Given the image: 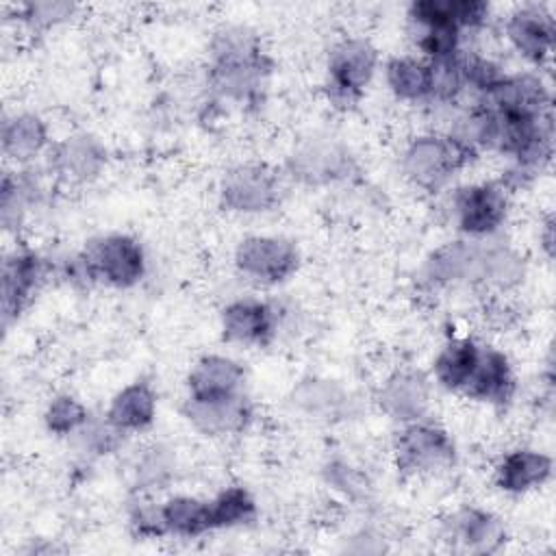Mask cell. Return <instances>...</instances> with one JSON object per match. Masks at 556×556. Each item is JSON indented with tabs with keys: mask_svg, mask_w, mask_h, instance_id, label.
<instances>
[{
	"mask_svg": "<svg viewBox=\"0 0 556 556\" xmlns=\"http://www.w3.org/2000/svg\"><path fill=\"white\" fill-rule=\"evenodd\" d=\"M237 271L258 285H280L289 280L300 267L298 245L278 235H248L232 254Z\"/></svg>",
	"mask_w": 556,
	"mask_h": 556,
	"instance_id": "ba28073f",
	"label": "cell"
},
{
	"mask_svg": "<svg viewBox=\"0 0 556 556\" xmlns=\"http://www.w3.org/2000/svg\"><path fill=\"white\" fill-rule=\"evenodd\" d=\"M104 165V146L87 132L70 135L50 148V169L67 182L93 180L102 174Z\"/></svg>",
	"mask_w": 556,
	"mask_h": 556,
	"instance_id": "d6986e66",
	"label": "cell"
},
{
	"mask_svg": "<svg viewBox=\"0 0 556 556\" xmlns=\"http://www.w3.org/2000/svg\"><path fill=\"white\" fill-rule=\"evenodd\" d=\"M87 421H89L87 406L72 393L54 395L43 410V424L48 432L56 437L76 434Z\"/></svg>",
	"mask_w": 556,
	"mask_h": 556,
	"instance_id": "1f68e13d",
	"label": "cell"
},
{
	"mask_svg": "<svg viewBox=\"0 0 556 556\" xmlns=\"http://www.w3.org/2000/svg\"><path fill=\"white\" fill-rule=\"evenodd\" d=\"M324 471H326L328 484H330L334 491L343 493L345 497H352V500L363 497V495L367 493V489H369L367 478H365L356 467H352V465L345 463V460L334 458V460H330V463L326 465Z\"/></svg>",
	"mask_w": 556,
	"mask_h": 556,
	"instance_id": "d590c367",
	"label": "cell"
},
{
	"mask_svg": "<svg viewBox=\"0 0 556 556\" xmlns=\"http://www.w3.org/2000/svg\"><path fill=\"white\" fill-rule=\"evenodd\" d=\"M541 241H543V248H545V254L552 256L554 254V217L549 215L543 224V232H541Z\"/></svg>",
	"mask_w": 556,
	"mask_h": 556,
	"instance_id": "74e56055",
	"label": "cell"
},
{
	"mask_svg": "<svg viewBox=\"0 0 556 556\" xmlns=\"http://www.w3.org/2000/svg\"><path fill=\"white\" fill-rule=\"evenodd\" d=\"M508 195L510 191L500 180L458 187L450 202L456 230L469 239H486L495 235L508 217Z\"/></svg>",
	"mask_w": 556,
	"mask_h": 556,
	"instance_id": "52a82bcc",
	"label": "cell"
},
{
	"mask_svg": "<svg viewBox=\"0 0 556 556\" xmlns=\"http://www.w3.org/2000/svg\"><path fill=\"white\" fill-rule=\"evenodd\" d=\"M208 513L213 530H228L254 521L256 502L248 489L226 486L215 497L208 500Z\"/></svg>",
	"mask_w": 556,
	"mask_h": 556,
	"instance_id": "f1b7e54d",
	"label": "cell"
},
{
	"mask_svg": "<svg viewBox=\"0 0 556 556\" xmlns=\"http://www.w3.org/2000/svg\"><path fill=\"white\" fill-rule=\"evenodd\" d=\"M50 143L46 122L30 111L7 115L2 122V152L17 161L28 163L39 156Z\"/></svg>",
	"mask_w": 556,
	"mask_h": 556,
	"instance_id": "484cf974",
	"label": "cell"
},
{
	"mask_svg": "<svg viewBox=\"0 0 556 556\" xmlns=\"http://www.w3.org/2000/svg\"><path fill=\"white\" fill-rule=\"evenodd\" d=\"M384 83L389 91L402 102L430 100V67L421 56H391L384 63Z\"/></svg>",
	"mask_w": 556,
	"mask_h": 556,
	"instance_id": "4316f807",
	"label": "cell"
},
{
	"mask_svg": "<svg viewBox=\"0 0 556 556\" xmlns=\"http://www.w3.org/2000/svg\"><path fill=\"white\" fill-rule=\"evenodd\" d=\"M161 513L167 534L180 539H195L213 532L208 500H200L193 495H172L161 504Z\"/></svg>",
	"mask_w": 556,
	"mask_h": 556,
	"instance_id": "83f0119b",
	"label": "cell"
},
{
	"mask_svg": "<svg viewBox=\"0 0 556 556\" xmlns=\"http://www.w3.org/2000/svg\"><path fill=\"white\" fill-rule=\"evenodd\" d=\"M293 406L311 419L334 421L343 419L350 410V395L343 387L324 378L302 380L291 395Z\"/></svg>",
	"mask_w": 556,
	"mask_h": 556,
	"instance_id": "d4e9b609",
	"label": "cell"
},
{
	"mask_svg": "<svg viewBox=\"0 0 556 556\" xmlns=\"http://www.w3.org/2000/svg\"><path fill=\"white\" fill-rule=\"evenodd\" d=\"M378 70V50L363 37L337 41L326 59V96L337 109L356 106Z\"/></svg>",
	"mask_w": 556,
	"mask_h": 556,
	"instance_id": "5b68a950",
	"label": "cell"
},
{
	"mask_svg": "<svg viewBox=\"0 0 556 556\" xmlns=\"http://www.w3.org/2000/svg\"><path fill=\"white\" fill-rule=\"evenodd\" d=\"M159 410V395L146 380H135L122 387L109 402L106 419L124 434L148 430Z\"/></svg>",
	"mask_w": 556,
	"mask_h": 556,
	"instance_id": "603a6c76",
	"label": "cell"
},
{
	"mask_svg": "<svg viewBox=\"0 0 556 556\" xmlns=\"http://www.w3.org/2000/svg\"><path fill=\"white\" fill-rule=\"evenodd\" d=\"M376 402L397 424L426 419L430 408V380L417 369H397L384 378Z\"/></svg>",
	"mask_w": 556,
	"mask_h": 556,
	"instance_id": "2e32d148",
	"label": "cell"
},
{
	"mask_svg": "<svg viewBox=\"0 0 556 556\" xmlns=\"http://www.w3.org/2000/svg\"><path fill=\"white\" fill-rule=\"evenodd\" d=\"M554 33V17L543 4L517 7L504 22L508 46L534 67H543L549 61Z\"/></svg>",
	"mask_w": 556,
	"mask_h": 556,
	"instance_id": "4fadbf2b",
	"label": "cell"
},
{
	"mask_svg": "<svg viewBox=\"0 0 556 556\" xmlns=\"http://www.w3.org/2000/svg\"><path fill=\"white\" fill-rule=\"evenodd\" d=\"M76 4L70 2H28L20 7V20L33 30H48L74 17Z\"/></svg>",
	"mask_w": 556,
	"mask_h": 556,
	"instance_id": "836d02e7",
	"label": "cell"
},
{
	"mask_svg": "<svg viewBox=\"0 0 556 556\" xmlns=\"http://www.w3.org/2000/svg\"><path fill=\"white\" fill-rule=\"evenodd\" d=\"M526 276V263L519 252L502 243H486V269L484 285L489 289L508 291L517 287Z\"/></svg>",
	"mask_w": 556,
	"mask_h": 556,
	"instance_id": "f546056e",
	"label": "cell"
},
{
	"mask_svg": "<svg viewBox=\"0 0 556 556\" xmlns=\"http://www.w3.org/2000/svg\"><path fill=\"white\" fill-rule=\"evenodd\" d=\"M476 104L504 115L543 117L552 115V91L534 72L506 74L493 89L478 96Z\"/></svg>",
	"mask_w": 556,
	"mask_h": 556,
	"instance_id": "7c38bea8",
	"label": "cell"
},
{
	"mask_svg": "<svg viewBox=\"0 0 556 556\" xmlns=\"http://www.w3.org/2000/svg\"><path fill=\"white\" fill-rule=\"evenodd\" d=\"M460 52L454 54V56H447V59L428 61V67H430V102L454 104L465 93Z\"/></svg>",
	"mask_w": 556,
	"mask_h": 556,
	"instance_id": "d6a6232c",
	"label": "cell"
},
{
	"mask_svg": "<svg viewBox=\"0 0 556 556\" xmlns=\"http://www.w3.org/2000/svg\"><path fill=\"white\" fill-rule=\"evenodd\" d=\"M443 534L452 545L471 554L497 552L506 541L504 521L491 510L478 506H465L450 515Z\"/></svg>",
	"mask_w": 556,
	"mask_h": 556,
	"instance_id": "e0dca14e",
	"label": "cell"
},
{
	"mask_svg": "<svg viewBox=\"0 0 556 556\" xmlns=\"http://www.w3.org/2000/svg\"><path fill=\"white\" fill-rule=\"evenodd\" d=\"M486 241L458 239L443 243L424 263V280L430 287L484 285Z\"/></svg>",
	"mask_w": 556,
	"mask_h": 556,
	"instance_id": "30bf717a",
	"label": "cell"
},
{
	"mask_svg": "<svg viewBox=\"0 0 556 556\" xmlns=\"http://www.w3.org/2000/svg\"><path fill=\"white\" fill-rule=\"evenodd\" d=\"M482 343L471 337L450 339L432 361V378L439 387L452 393H465L476 365L480 361Z\"/></svg>",
	"mask_w": 556,
	"mask_h": 556,
	"instance_id": "cb8c5ba5",
	"label": "cell"
},
{
	"mask_svg": "<svg viewBox=\"0 0 556 556\" xmlns=\"http://www.w3.org/2000/svg\"><path fill=\"white\" fill-rule=\"evenodd\" d=\"M182 415L189 426L204 437H228L248 428L254 417V408L245 393L215 400L185 397Z\"/></svg>",
	"mask_w": 556,
	"mask_h": 556,
	"instance_id": "5bb4252c",
	"label": "cell"
},
{
	"mask_svg": "<svg viewBox=\"0 0 556 556\" xmlns=\"http://www.w3.org/2000/svg\"><path fill=\"white\" fill-rule=\"evenodd\" d=\"M70 274L87 282H104L115 289L135 287L146 274L143 245L124 232L102 235L72 261Z\"/></svg>",
	"mask_w": 556,
	"mask_h": 556,
	"instance_id": "3957f363",
	"label": "cell"
},
{
	"mask_svg": "<svg viewBox=\"0 0 556 556\" xmlns=\"http://www.w3.org/2000/svg\"><path fill=\"white\" fill-rule=\"evenodd\" d=\"M515 391L517 378L508 356L502 350L482 343L480 361L463 395L493 406H506L513 400Z\"/></svg>",
	"mask_w": 556,
	"mask_h": 556,
	"instance_id": "44dd1931",
	"label": "cell"
},
{
	"mask_svg": "<svg viewBox=\"0 0 556 556\" xmlns=\"http://www.w3.org/2000/svg\"><path fill=\"white\" fill-rule=\"evenodd\" d=\"M217 193L226 211L239 215H261L280 204L282 185L271 167L263 163H241L222 176Z\"/></svg>",
	"mask_w": 556,
	"mask_h": 556,
	"instance_id": "9c48e42d",
	"label": "cell"
},
{
	"mask_svg": "<svg viewBox=\"0 0 556 556\" xmlns=\"http://www.w3.org/2000/svg\"><path fill=\"white\" fill-rule=\"evenodd\" d=\"M222 337L248 348L269 345L280 328V308L274 302L243 295L228 302L219 313Z\"/></svg>",
	"mask_w": 556,
	"mask_h": 556,
	"instance_id": "8fae6325",
	"label": "cell"
},
{
	"mask_svg": "<svg viewBox=\"0 0 556 556\" xmlns=\"http://www.w3.org/2000/svg\"><path fill=\"white\" fill-rule=\"evenodd\" d=\"M46 278V261L28 250L15 248L2 263V319L9 326L22 315Z\"/></svg>",
	"mask_w": 556,
	"mask_h": 556,
	"instance_id": "9a60e30c",
	"label": "cell"
},
{
	"mask_svg": "<svg viewBox=\"0 0 556 556\" xmlns=\"http://www.w3.org/2000/svg\"><path fill=\"white\" fill-rule=\"evenodd\" d=\"M174 478V456L163 445L146 447L135 463V484L139 493H150L165 489Z\"/></svg>",
	"mask_w": 556,
	"mask_h": 556,
	"instance_id": "4dcf8cb0",
	"label": "cell"
},
{
	"mask_svg": "<svg viewBox=\"0 0 556 556\" xmlns=\"http://www.w3.org/2000/svg\"><path fill=\"white\" fill-rule=\"evenodd\" d=\"M352 165V156L330 141L306 143L289 159L291 176L306 185H326L348 178Z\"/></svg>",
	"mask_w": 556,
	"mask_h": 556,
	"instance_id": "7402d4cb",
	"label": "cell"
},
{
	"mask_svg": "<svg viewBox=\"0 0 556 556\" xmlns=\"http://www.w3.org/2000/svg\"><path fill=\"white\" fill-rule=\"evenodd\" d=\"M491 7L480 0H415L406 11V28L421 59H447L463 50V35L480 30Z\"/></svg>",
	"mask_w": 556,
	"mask_h": 556,
	"instance_id": "7a4b0ae2",
	"label": "cell"
},
{
	"mask_svg": "<svg viewBox=\"0 0 556 556\" xmlns=\"http://www.w3.org/2000/svg\"><path fill=\"white\" fill-rule=\"evenodd\" d=\"M80 445L91 452V454H111L119 447L124 432H119L106 417L102 421H87L78 432H76Z\"/></svg>",
	"mask_w": 556,
	"mask_h": 556,
	"instance_id": "e575fe53",
	"label": "cell"
},
{
	"mask_svg": "<svg viewBox=\"0 0 556 556\" xmlns=\"http://www.w3.org/2000/svg\"><path fill=\"white\" fill-rule=\"evenodd\" d=\"M128 519H130V528L141 539H156V536L167 534L163 513H161V504H154V502H148V500L139 497V500L132 502Z\"/></svg>",
	"mask_w": 556,
	"mask_h": 556,
	"instance_id": "8d00e7d4",
	"label": "cell"
},
{
	"mask_svg": "<svg viewBox=\"0 0 556 556\" xmlns=\"http://www.w3.org/2000/svg\"><path fill=\"white\" fill-rule=\"evenodd\" d=\"M187 397L215 400L243 393L245 369L239 361L226 354L200 356L187 374Z\"/></svg>",
	"mask_w": 556,
	"mask_h": 556,
	"instance_id": "ac0fdd59",
	"label": "cell"
},
{
	"mask_svg": "<svg viewBox=\"0 0 556 556\" xmlns=\"http://www.w3.org/2000/svg\"><path fill=\"white\" fill-rule=\"evenodd\" d=\"M271 61L248 26H224L208 43L206 85L215 98L252 109L263 102Z\"/></svg>",
	"mask_w": 556,
	"mask_h": 556,
	"instance_id": "6da1fadb",
	"label": "cell"
},
{
	"mask_svg": "<svg viewBox=\"0 0 556 556\" xmlns=\"http://www.w3.org/2000/svg\"><path fill=\"white\" fill-rule=\"evenodd\" d=\"M554 460L549 454L532 447H517L506 452L495 465L493 480L500 491L510 495H523L541 489L552 480Z\"/></svg>",
	"mask_w": 556,
	"mask_h": 556,
	"instance_id": "ffe728a7",
	"label": "cell"
},
{
	"mask_svg": "<svg viewBox=\"0 0 556 556\" xmlns=\"http://www.w3.org/2000/svg\"><path fill=\"white\" fill-rule=\"evenodd\" d=\"M476 154L473 148L452 132H426L410 139L400 165L415 187L437 191L467 167Z\"/></svg>",
	"mask_w": 556,
	"mask_h": 556,
	"instance_id": "277c9868",
	"label": "cell"
},
{
	"mask_svg": "<svg viewBox=\"0 0 556 556\" xmlns=\"http://www.w3.org/2000/svg\"><path fill=\"white\" fill-rule=\"evenodd\" d=\"M393 456L400 471L410 476H432L454 465L456 445L447 430L419 419L402 424L393 441Z\"/></svg>",
	"mask_w": 556,
	"mask_h": 556,
	"instance_id": "8992f818",
	"label": "cell"
}]
</instances>
